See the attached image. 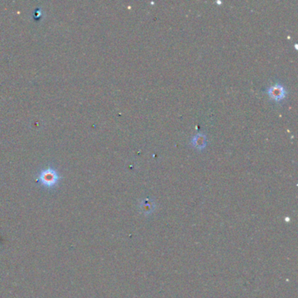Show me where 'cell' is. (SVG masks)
I'll return each instance as SVG.
<instances>
[{
	"label": "cell",
	"mask_w": 298,
	"mask_h": 298,
	"mask_svg": "<svg viewBox=\"0 0 298 298\" xmlns=\"http://www.w3.org/2000/svg\"><path fill=\"white\" fill-rule=\"evenodd\" d=\"M191 144L193 147L197 149L198 151L205 150L207 144L206 135L205 133L195 134L191 139Z\"/></svg>",
	"instance_id": "obj_3"
},
{
	"label": "cell",
	"mask_w": 298,
	"mask_h": 298,
	"mask_svg": "<svg viewBox=\"0 0 298 298\" xmlns=\"http://www.w3.org/2000/svg\"><path fill=\"white\" fill-rule=\"evenodd\" d=\"M266 93L269 95V97H270L271 100H274L277 102H280V101L284 100V98L287 96V90L283 84L277 83L272 85V86H270L266 90Z\"/></svg>",
	"instance_id": "obj_2"
},
{
	"label": "cell",
	"mask_w": 298,
	"mask_h": 298,
	"mask_svg": "<svg viewBox=\"0 0 298 298\" xmlns=\"http://www.w3.org/2000/svg\"><path fill=\"white\" fill-rule=\"evenodd\" d=\"M62 177L59 174L58 171L53 167H48L40 172L37 178L36 182L47 189H53L57 187Z\"/></svg>",
	"instance_id": "obj_1"
}]
</instances>
